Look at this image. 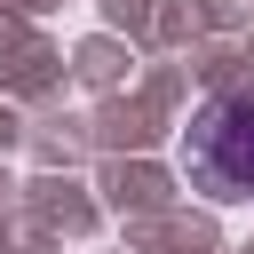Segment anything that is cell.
Segmentation results:
<instances>
[{"label":"cell","mask_w":254,"mask_h":254,"mask_svg":"<svg viewBox=\"0 0 254 254\" xmlns=\"http://www.w3.org/2000/svg\"><path fill=\"white\" fill-rule=\"evenodd\" d=\"M183 175L206 198H254V95H214L183 135Z\"/></svg>","instance_id":"1"}]
</instances>
